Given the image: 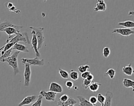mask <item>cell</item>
<instances>
[{"label":"cell","mask_w":134,"mask_h":106,"mask_svg":"<svg viewBox=\"0 0 134 106\" xmlns=\"http://www.w3.org/2000/svg\"><path fill=\"white\" fill-rule=\"evenodd\" d=\"M20 51H16L12 55L4 59L3 60V62H7L9 65H10L13 69L14 75H16L19 72L18 62H17V57Z\"/></svg>","instance_id":"1"},{"label":"cell","mask_w":134,"mask_h":106,"mask_svg":"<svg viewBox=\"0 0 134 106\" xmlns=\"http://www.w3.org/2000/svg\"><path fill=\"white\" fill-rule=\"evenodd\" d=\"M29 29L31 30H33L35 32V35L38 41V49H40L43 45V43L44 41V37L43 34V31L44 28L43 27H30Z\"/></svg>","instance_id":"2"},{"label":"cell","mask_w":134,"mask_h":106,"mask_svg":"<svg viewBox=\"0 0 134 106\" xmlns=\"http://www.w3.org/2000/svg\"><path fill=\"white\" fill-rule=\"evenodd\" d=\"M18 42H23L26 44H30V40L29 39L28 36L26 32L18 33L15 36H13L12 38L9 39H6V43L8 42H15L18 43Z\"/></svg>","instance_id":"3"},{"label":"cell","mask_w":134,"mask_h":106,"mask_svg":"<svg viewBox=\"0 0 134 106\" xmlns=\"http://www.w3.org/2000/svg\"><path fill=\"white\" fill-rule=\"evenodd\" d=\"M25 64V70L24 73V86L25 87H28L30 84L31 75V70L30 68V65L27 63H24Z\"/></svg>","instance_id":"4"},{"label":"cell","mask_w":134,"mask_h":106,"mask_svg":"<svg viewBox=\"0 0 134 106\" xmlns=\"http://www.w3.org/2000/svg\"><path fill=\"white\" fill-rule=\"evenodd\" d=\"M20 61L23 64L27 63L30 65H38V66H42L44 64V60L39 59L38 57H36L34 59H28L22 58L20 59Z\"/></svg>","instance_id":"5"},{"label":"cell","mask_w":134,"mask_h":106,"mask_svg":"<svg viewBox=\"0 0 134 106\" xmlns=\"http://www.w3.org/2000/svg\"><path fill=\"white\" fill-rule=\"evenodd\" d=\"M39 95H41L46 100L48 101H54L57 96V93L51 91H46L43 90L40 91Z\"/></svg>","instance_id":"6"},{"label":"cell","mask_w":134,"mask_h":106,"mask_svg":"<svg viewBox=\"0 0 134 106\" xmlns=\"http://www.w3.org/2000/svg\"><path fill=\"white\" fill-rule=\"evenodd\" d=\"M112 33L119 34L124 36H128L134 33V31L128 28H117L111 31Z\"/></svg>","instance_id":"7"},{"label":"cell","mask_w":134,"mask_h":106,"mask_svg":"<svg viewBox=\"0 0 134 106\" xmlns=\"http://www.w3.org/2000/svg\"><path fill=\"white\" fill-rule=\"evenodd\" d=\"M31 34H32V38L30 44L31 45V48L34 50L36 57H39L40 56V54L38 49V41L36 38L35 32L34 31L31 30Z\"/></svg>","instance_id":"8"},{"label":"cell","mask_w":134,"mask_h":106,"mask_svg":"<svg viewBox=\"0 0 134 106\" xmlns=\"http://www.w3.org/2000/svg\"><path fill=\"white\" fill-rule=\"evenodd\" d=\"M2 31L5 32L8 35V38L7 39H9L12 38L13 37V35L14 34L16 35L20 32V31H18L15 28L12 27L5 28L1 31V32H2Z\"/></svg>","instance_id":"9"},{"label":"cell","mask_w":134,"mask_h":106,"mask_svg":"<svg viewBox=\"0 0 134 106\" xmlns=\"http://www.w3.org/2000/svg\"><path fill=\"white\" fill-rule=\"evenodd\" d=\"M37 96L36 95L29 96L25 97L23 100L18 104V106H23L25 105L29 104L36 101L37 98Z\"/></svg>","instance_id":"10"},{"label":"cell","mask_w":134,"mask_h":106,"mask_svg":"<svg viewBox=\"0 0 134 106\" xmlns=\"http://www.w3.org/2000/svg\"><path fill=\"white\" fill-rule=\"evenodd\" d=\"M49 91L55 93H61L63 91V88L59 84L56 82H51L49 86Z\"/></svg>","instance_id":"11"},{"label":"cell","mask_w":134,"mask_h":106,"mask_svg":"<svg viewBox=\"0 0 134 106\" xmlns=\"http://www.w3.org/2000/svg\"><path fill=\"white\" fill-rule=\"evenodd\" d=\"M14 27L18 31H20V30L23 28V26L17 25H15V24L11 23L10 22H9L7 21H5L0 23V32L2 29H3L5 28H7V27ZM0 36H1V35H0Z\"/></svg>","instance_id":"12"},{"label":"cell","mask_w":134,"mask_h":106,"mask_svg":"<svg viewBox=\"0 0 134 106\" xmlns=\"http://www.w3.org/2000/svg\"><path fill=\"white\" fill-rule=\"evenodd\" d=\"M76 98L79 101L78 106H96V105H93L87 99L81 95H77L76 96Z\"/></svg>","instance_id":"13"},{"label":"cell","mask_w":134,"mask_h":106,"mask_svg":"<svg viewBox=\"0 0 134 106\" xmlns=\"http://www.w3.org/2000/svg\"><path fill=\"white\" fill-rule=\"evenodd\" d=\"M107 6L104 1L102 0H97V2L96 4V7L94 8L95 11H105L106 9Z\"/></svg>","instance_id":"14"},{"label":"cell","mask_w":134,"mask_h":106,"mask_svg":"<svg viewBox=\"0 0 134 106\" xmlns=\"http://www.w3.org/2000/svg\"><path fill=\"white\" fill-rule=\"evenodd\" d=\"M12 49L13 50H16L19 51H22L24 52H29V50L27 46H26L24 45L19 44L18 43H16L12 47Z\"/></svg>","instance_id":"15"},{"label":"cell","mask_w":134,"mask_h":106,"mask_svg":"<svg viewBox=\"0 0 134 106\" xmlns=\"http://www.w3.org/2000/svg\"><path fill=\"white\" fill-rule=\"evenodd\" d=\"M113 98V93L107 91L105 94V100L103 106H111V100Z\"/></svg>","instance_id":"16"},{"label":"cell","mask_w":134,"mask_h":106,"mask_svg":"<svg viewBox=\"0 0 134 106\" xmlns=\"http://www.w3.org/2000/svg\"><path fill=\"white\" fill-rule=\"evenodd\" d=\"M58 105L59 106H68L70 104H75L77 103V101L74 100L73 98L69 97L68 99L64 101V102H61L59 99L58 100Z\"/></svg>","instance_id":"17"},{"label":"cell","mask_w":134,"mask_h":106,"mask_svg":"<svg viewBox=\"0 0 134 106\" xmlns=\"http://www.w3.org/2000/svg\"><path fill=\"white\" fill-rule=\"evenodd\" d=\"M122 83L124 87L126 88H131L132 91H134V82L133 80L127 78H124L122 80Z\"/></svg>","instance_id":"18"},{"label":"cell","mask_w":134,"mask_h":106,"mask_svg":"<svg viewBox=\"0 0 134 106\" xmlns=\"http://www.w3.org/2000/svg\"><path fill=\"white\" fill-rule=\"evenodd\" d=\"M122 72L128 76H131L133 73V70L131 66V64L129 63V64L125 65L122 68Z\"/></svg>","instance_id":"19"},{"label":"cell","mask_w":134,"mask_h":106,"mask_svg":"<svg viewBox=\"0 0 134 106\" xmlns=\"http://www.w3.org/2000/svg\"><path fill=\"white\" fill-rule=\"evenodd\" d=\"M119 25L125 27L126 28L130 29V28H134V22L132 21L127 20L123 22H120L118 23Z\"/></svg>","instance_id":"20"},{"label":"cell","mask_w":134,"mask_h":106,"mask_svg":"<svg viewBox=\"0 0 134 106\" xmlns=\"http://www.w3.org/2000/svg\"><path fill=\"white\" fill-rule=\"evenodd\" d=\"M101 86V84L98 82H92L91 84L88 86V89L92 92H96L98 90L99 87Z\"/></svg>","instance_id":"21"},{"label":"cell","mask_w":134,"mask_h":106,"mask_svg":"<svg viewBox=\"0 0 134 106\" xmlns=\"http://www.w3.org/2000/svg\"><path fill=\"white\" fill-rule=\"evenodd\" d=\"M116 74V71L112 68L109 69L105 73V76H108L110 79H113Z\"/></svg>","instance_id":"22"},{"label":"cell","mask_w":134,"mask_h":106,"mask_svg":"<svg viewBox=\"0 0 134 106\" xmlns=\"http://www.w3.org/2000/svg\"><path fill=\"white\" fill-rule=\"evenodd\" d=\"M12 50H13L12 48H11L10 49L5 51L3 54H1V55L0 56V61L2 62L3 60L4 59H5V58L8 57L9 56H10V54H11Z\"/></svg>","instance_id":"23"},{"label":"cell","mask_w":134,"mask_h":106,"mask_svg":"<svg viewBox=\"0 0 134 106\" xmlns=\"http://www.w3.org/2000/svg\"><path fill=\"white\" fill-rule=\"evenodd\" d=\"M42 98L43 97L41 95H39L37 98V99H36V101L34 102L31 106H41L42 102Z\"/></svg>","instance_id":"24"},{"label":"cell","mask_w":134,"mask_h":106,"mask_svg":"<svg viewBox=\"0 0 134 106\" xmlns=\"http://www.w3.org/2000/svg\"><path fill=\"white\" fill-rule=\"evenodd\" d=\"M59 73L61 76L64 79H68L69 77V74L68 72L61 68L59 69Z\"/></svg>","instance_id":"25"},{"label":"cell","mask_w":134,"mask_h":106,"mask_svg":"<svg viewBox=\"0 0 134 106\" xmlns=\"http://www.w3.org/2000/svg\"><path fill=\"white\" fill-rule=\"evenodd\" d=\"M79 73L75 71H73V70H72L69 74V76L70 77L74 80V81H77L79 78Z\"/></svg>","instance_id":"26"},{"label":"cell","mask_w":134,"mask_h":106,"mask_svg":"<svg viewBox=\"0 0 134 106\" xmlns=\"http://www.w3.org/2000/svg\"><path fill=\"white\" fill-rule=\"evenodd\" d=\"M97 101H98L99 103H100L101 106H103L105 100V97L100 93H98L97 95Z\"/></svg>","instance_id":"27"},{"label":"cell","mask_w":134,"mask_h":106,"mask_svg":"<svg viewBox=\"0 0 134 106\" xmlns=\"http://www.w3.org/2000/svg\"><path fill=\"white\" fill-rule=\"evenodd\" d=\"M89 68H90V65L88 64H85V65H82L79 66L77 69L79 71H80V72L83 73L84 72L86 71Z\"/></svg>","instance_id":"28"},{"label":"cell","mask_w":134,"mask_h":106,"mask_svg":"<svg viewBox=\"0 0 134 106\" xmlns=\"http://www.w3.org/2000/svg\"><path fill=\"white\" fill-rule=\"evenodd\" d=\"M110 53V50L109 47H105L103 49V55L105 58H107Z\"/></svg>","instance_id":"29"},{"label":"cell","mask_w":134,"mask_h":106,"mask_svg":"<svg viewBox=\"0 0 134 106\" xmlns=\"http://www.w3.org/2000/svg\"><path fill=\"white\" fill-rule=\"evenodd\" d=\"M92 81H89L86 78H84V80H83V87L85 89H87L89 85L91 84V82Z\"/></svg>","instance_id":"30"},{"label":"cell","mask_w":134,"mask_h":106,"mask_svg":"<svg viewBox=\"0 0 134 106\" xmlns=\"http://www.w3.org/2000/svg\"><path fill=\"white\" fill-rule=\"evenodd\" d=\"M91 103H92L93 105H96V104L97 102V98L95 96H91L90 97L89 100H88Z\"/></svg>","instance_id":"31"},{"label":"cell","mask_w":134,"mask_h":106,"mask_svg":"<svg viewBox=\"0 0 134 106\" xmlns=\"http://www.w3.org/2000/svg\"><path fill=\"white\" fill-rule=\"evenodd\" d=\"M69 97L67 95H66V94H63V95H61V96H60V97L59 98V100L60 101H61V102H64V101H66V100L68 99Z\"/></svg>","instance_id":"32"},{"label":"cell","mask_w":134,"mask_h":106,"mask_svg":"<svg viewBox=\"0 0 134 106\" xmlns=\"http://www.w3.org/2000/svg\"><path fill=\"white\" fill-rule=\"evenodd\" d=\"M65 86L69 89H70L73 87V83L71 81H67L65 82Z\"/></svg>","instance_id":"33"},{"label":"cell","mask_w":134,"mask_h":106,"mask_svg":"<svg viewBox=\"0 0 134 106\" xmlns=\"http://www.w3.org/2000/svg\"><path fill=\"white\" fill-rule=\"evenodd\" d=\"M9 10L10 11H13V12H15L16 14H19L20 13V11L18 10V9H17V8H16V7L15 6H13L12 7H11L9 9Z\"/></svg>","instance_id":"34"},{"label":"cell","mask_w":134,"mask_h":106,"mask_svg":"<svg viewBox=\"0 0 134 106\" xmlns=\"http://www.w3.org/2000/svg\"><path fill=\"white\" fill-rule=\"evenodd\" d=\"M90 73V72L89 71H85V72H84L83 73H81V77L83 78H86V77H87L88 75Z\"/></svg>","instance_id":"35"},{"label":"cell","mask_w":134,"mask_h":106,"mask_svg":"<svg viewBox=\"0 0 134 106\" xmlns=\"http://www.w3.org/2000/svg\"><path fill=\"white\" fill-rule=\"evenodd\" d=\"M86 79H87V80H89V81H93V79H94V76H93V75L90 73L88 75L87 77H86Z\"/></svg>","instance_id":"36"},{"label":"cell","mask_w":134,"mask_h":106,"mask_svg":"<svg viewBox=\"0 0 134 106\" xmlns=\"http://www.w3.org/2000/svg\"><path fill=\"white\" fill-rule=\"evenodd\" d=\"M13 6H14L13 4L12 3H10V2H8V3H7V7L8 9L12 7Z\"/></svg>","instance_id":"37"},{"label":"cell","mask_w":134,"mask_h":106,"mask_svg":"<svg viewBox=\"0 0 134 106\" xmlns=\"http://www.w3.org/2000/svg\"><path fill=\"white\" fill-rule=\"evenodd\" d=\"M133 14H134V12L133 11H129V15L131 16V15H133Z\"/></svg>","instance_id":"38"},{"label":"cell","mask_w":134,"mask_h":106,"mask_svg":"<svg viewBox=\"0 0 134 106\" xmlns=\"http://www.w3.org/2000/svg\"><path fill=\"white\" fill-rule=\"evenodd\" d=\"M68 106H74V104H70V105H69Z\"/></svg>","instance_id":"39"},{"label":"cell","mask_w":134,"mask_h":106,"mask_svg":"<svg viewBox=\"0 0 134 106\" xmlns=\"http://www.w3.org/2000/svg\"><path fill=\"white\" fill-rule=\"evenodd\" d=\"M44 2H46L47 1V0H43Z\"/></svg>","instance_id":"40"},{"label":"cell","mask_w":134,"mask_h":106,"mask_svg":"<svg viewBox=\"0 0 134 106\" xmlns=\"http://www.w3.org/2000/svg\"><path fill=\"white\" fill-rule=\"evenodd\" d=\"M102 1H105V0H102Z\"/></svg>","instance_id":"41"},{"label":"cell","mask_w":134,"mask_h":106,"mask_svg":"<svg viewBox=\"0 0 134 106\" xmlns=\"http://www.w3.org/2000/svg\"><path fill=\"white\" fill-rule=\"evenodd\" d=\"M58 106H59V105H58Z\"/></svg>","instance_id":"42"}]
</instances>
